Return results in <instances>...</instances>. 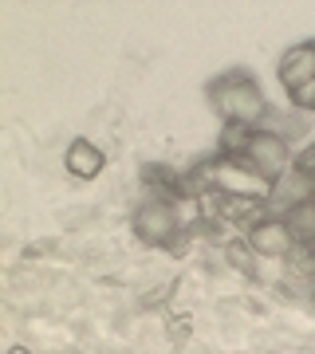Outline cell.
Wrapping results in <instances>:
<instances>
[{"mask_svg":"<svg viewBox=\"0 0 315 354\" xmlns=\"http://www.w3.org/2000/svg\"><path fill=\"white\" fill-rule=\"evenodd\" d=\"M244 158H249L252 169L264 174L272 185L284 181V174L296 165V158H291V150H288V138H280V134H272V130H252Z\"/></svg>","mask_w":315,"mask_h":354,"instance_id":"277c9868","label":"cell"},{"mask_svg":"<svg viewBox=\"0 0 315 354\" xmlns=\"http://www.w3.org/2000/svg\"><path fill=\"white\" fill-rule=\"evenodd\" d=\"M209 102L213 111L225 118V127H244V130H256L264 122L268 114V102H264V91L252 75L244 71H233V75H221L209 83Z\"/></svg>","mask_w":315,"mask_h":354,"instance_id":"7a4b0ae2","label":"cell"},{"mask_svg":"<svg viewBox=\"0 0 315 354\" xmlns=\"http://www.w3.org/2000/svg\"><path fill=\"white\" fill-rule=\"evenodd\" d=\"M252 248H249V241H228L225 244V260H228V268H237L240 276H256V260H252Z\"/></svg>","mask_w":315,"mask_h":354,"instance_id":"9c48e42d","label":"cell"},{"mask_svg":"<svg viewBox=\"0 0 315 354\" xmlns=\"http://www.w3.org/2000/svg\"><path fill=\"white\" fill-rule=\"evenodd\" d=\"M249 138H252V130H244V127H225V130H221V153H225V158H244V150H249Z\"/></svg>","mask_w":315,"mask_h":354,"instance_id":"30bf717a","label":"cell"},{"mask_svg":"<svg viewBox=\"0 0 315 354\" xmlns=\"http://www.w3.org/2000/svg\"><path fill=\"white\" fill-rule=\"evenodd\" d=\"M63 165H67V174L79 177V181H95V177L107 169V153H102L91 138H75L71 146H67Z\"/></svg>","mask_w":315,"mask_h":354,"instance_id":"52a82bcc","label":"cell"},{"mask_svg":"<svg viewBox=\"0 0 315 354\" xmlns=\"http://www.w3.org/2000/svg\"><path fill=\"white\" fill-rule=\"evenodd\" d=\"M130 228L142 244L150 248H170V244L181 236V213H177V201H165V197H146L138 201L134 216H130Z\"/></svg>","mask_w":315,"mask_h":354,"instance_id":"3957f363","label":"cell"},{"mask_svg":"<svg viewBox=\"0 0 315 354\" xmlns=\"http://www.w3.org/2000/svg\"><path fill=\"white\" fill-rule=\"evenodd\" d=\"M8 354H32V351H28V346H12Z\"/></svg>","mask_w":315,"mask_h":354,"instance_id":"7c38bea8","label":"cell"},{"mask_svg":"<svg viewBox=\"0 0 315 354\" xmlns=\"http://www.w3.org/2000/svg\"><path fill=\"white\" fill-rule=\"evenodd\" d=\"M291 169H296V174H300L303 181H307V185L315 189V146H307V150L296 158V165H291Z\"/></svg>","mask_w":315,"mask_h":354,"instance_id":"8fae6325","label":"cell"},{"mask_svg":"<svg viewBox=\"0 0 315 354\" xmlns=\"http://www.w3.org/2000/svg\"><path fill=\"white\" fill-rule=\"evenodd\" d=\"M197 185L205 193H221V197H233V201H249V205H260V201H272L276 197V185L268 181L264 174L252 169L249 158H213V162H201L197 165Z\"/></svg>","mask_w":315,"mask_h":354,"instance_id":"6da1fadb","label":"cell"},{"mask_svg":"<svg viewBox=\"0 0 315 354\" xmlns=\"http://www.w3.org/2000/svg\"><path fill=\"white\" fill-rule=\"evenodd\" d=\"M142 181L154 189V197H165V201H177V197L186 193V177H177L174 169H165V165H146V169H142Z\"/></svg>","mask_w":315,"mask_h":354,"instance_id":"ba28073f","label":"cell"},{"mask_svg":"<svg viewBox=\"0 0 315 354\" xmlns=\"http://www.w3.org/2000/svg\"><path fill=\"white\" fill-rule=\"evenodd\" d=\"M280 83H284L288 95L307 87V83H315V39H303V44L284 51V59H280Z\"/></svg>","mask_w":315,"mask_h":354,"instance_id":"8992f818","label":"cell"},{"mask_svg":"<svg viewBox=\"0 0 315 354\" xmlns=\"http://www.w3.org/2000/svg\"><path fill=\"white\" fill-rule=\"evenodd\" d=\"M249 248L264 260H284V256L296 252V232H291L288 221H260V225L249 228Z\"/></svg>","mask_w":315,"mask_h":354,"instance_id":"5b68a950","label":"cell"}]
</instances>
